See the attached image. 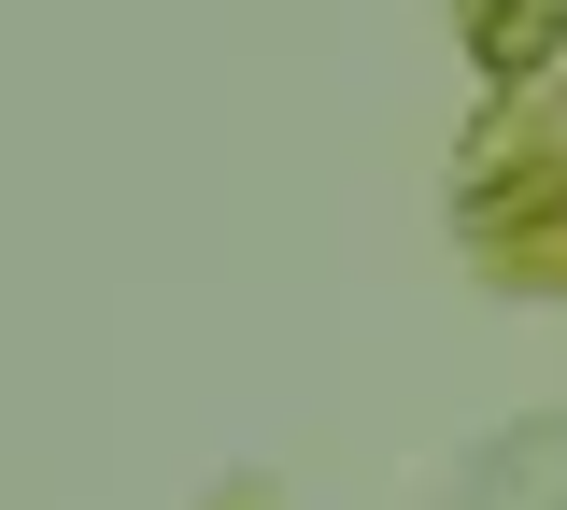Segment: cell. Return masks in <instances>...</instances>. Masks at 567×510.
<instances>
[{
	"label": "cell",
	"mask_w": 567,
	"mask_h": 510,
	"mask_svg": "<svg viewBox=\"0 0 567 510\" xmlns=\"http://www.w3.org/2000/svg\"><path fill=\"white\" fill-rule=\"evenodd\" d=\"M554 29H567V0H511V14L483 29V58H496V72H525V58H539Z\"/></svg>",
	"instance_id": "1"
}]
</instances>
